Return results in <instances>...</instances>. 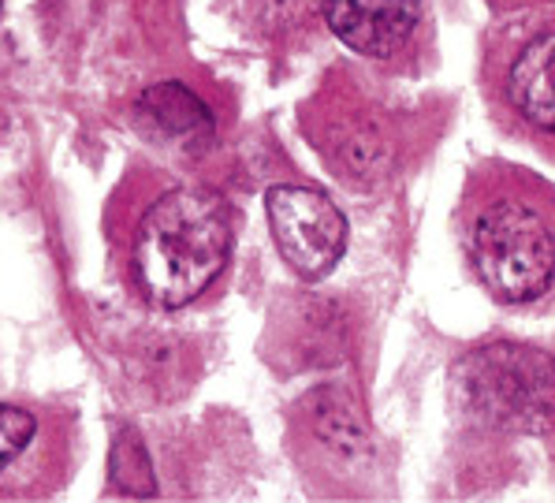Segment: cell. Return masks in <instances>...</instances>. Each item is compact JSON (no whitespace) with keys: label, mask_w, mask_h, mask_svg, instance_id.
<instances>
[{"label":"cell","mask_w":555,"mask_h":503,"mask_svg":"<svg viewBox=\"0 0 555 503\" xmlns=\"http://www.w3.org/2000/svg\"><path fill=\"white\" fill-rule=\"evenodd\" d=\"M232 258V212L212 191L183 186L157 198L134 238V272L165 310L191 306Z\"/></svg>","instance_id":"6da1fadb"},{"label":"cell","mask_w":555,"mask_h":503,"mask_svg":"<svg viewBox=\"0 0 555 503\" xmlns=\"http://www.w3.org/2000/svg\"><path fill=\"white\" fill-rule=\"evenodd\" d=\"M469 254L481 284L503 302H529L552 284V228L533 206L492 202L469 235Z\"/></svg>","instance_id":"7a4b0ae2"},{"label":"cell","mask_w":555,"mask_h":503,"mask_svg":"<svg viewBox=\"0 0 555 503\" xmlns=\"http://www.w3.org/2000/svg\"><path fill=\"white\" fill-rule=\"evenodd\" d=\"M264 209L280 258L298 276L321 280L336 269L347 250V220L328 194L313 186H272Z\"/></svg>","instance_id":"3957f363"},{"label":"cell","mask_w":555,"mask_h":503,"mask_svg":"<svg viewBox=\"0 0 555 503\" xmlns=\"http://www.w3.org/2000/svg\"><path fill=\"white\" fill-rule=\"evenodd\" d=\"M324 23L362 56H391L422 23L417 0H324Z\"/></svg>","instance_id":"277c9868"},{"label":"cell","mask_w":555,"mask_h":503,"mask_svg":"<svg viewBox=\"0 0 555 503\" xmlns=\"http://www.w3.org/2000/svg\"><path fill=\"white\" fill-rule=\"evenodd\" d=\"M552 67H555V34L544 30L533 46L511 67V98L518 113L533 119L537 127L552 131L555 124V98H552Z\"/></svg>","instance_id":"5b68a950"},{"label":"cell","mask_w":555,"mask_h":503,"mask_svg":"<svg viewBox=\"0 0 555 503\" xmlns=\"http://www.w3.org/2000/svg\"><path fill=\"white\" fill-rule=\"evenodd\" d=\"M142 113L150 119H157L165 127V134L172 139H198V134H209V108L202 105L194 93H186L176 82H165V87L150 90L146 101H142Z\"/></svg>","instance_id":"8992f818"},{"label":"cell","mask_w":555,"mask_h":503,"mask_svg":"<svg viewBox=\"0 0 555 503\" xmlns=\"http://www.w3.org/2000/svg\"><path fill=\"white\" fill-rule=\"evenodd\" d=\"M34 429H38L34 414H27L23 407L0 403V474L27 451V444L34 440Z\"/></svg>","instance_id":"52a82bcc"}]
</instances>
